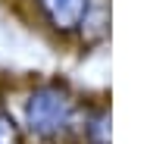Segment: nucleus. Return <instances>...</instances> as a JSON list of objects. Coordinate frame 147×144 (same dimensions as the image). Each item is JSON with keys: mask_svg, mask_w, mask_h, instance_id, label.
Returning a JSON list of instances; mask_svg holds the SVG:
<instances>
[{"mask_svg": "<svg viewBox=\"0 0 147 144\" xmlns=\"http://www.w3.org/2000/svg\"><path fill=\"white\" fill-rule=\"evenodd\" d=\"M25 122L34 138L53 141L66 135L75 122V97L69 94L66 85H57V82L34 88L25 103Z\"/></svg>", "mask_w": 147, "mask_h": 144, "instance_id": "1", "label": "nucleus"}, {"mask_svg": "<svg viewBox=\"0 0 147 144\" xmlns=\"http://www.w3.org/2000/svg\"><path fill=\"white\" fill-rule=\"evenodd\" d=\"M88 3L91 0H38L44 19L53 25L57 31H75L82 25L85 13H88Z\"/></svg>", "mask_w": 147, "mask_h": 144, "instance_id": "2", "label": "nucleus"}, {"mask_svg": "<svg viewBox=\"0 0 147 144\" xmlns=\"http://www.w3.org/2000/svg\"><path fill=\"white\" fill-rule=\"evenodd\" d=\"M88 138L91 144H110V113H97L88 122Z\"/></svg>", "mask_w": 147, "mask_h": 144, "instance_id": "3", "label": "nucleus"}, {"mask_svg": "<svg viewBox=\"0 0 147 144\" xmlns=\"http://www.w3.org/2000/svg\"><path fill=\"white\" fill-rule=\"evenodd\" d=\"M0 144H22V128L16 125V119L0 110Z\"/></svg>", "mask_w": 147, "mask_h": 144, "instance_id": "4", "label": "nucleus"}]
</instances>
